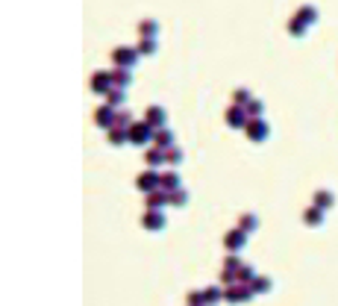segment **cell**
Masks as SVG:
<instances>
[{
	"mask_svg": "<svg viewBox=\"0 0 338 306\" xmlns=\"http://www.w3.org/2000/svg\"><path fill=\"white\" fill-rule=\"evenodd\" d=\"M253 297V289L247 286V282H235V286H227V292H223V300H230V303H247Z\"/></svg>",
	"mask_w": 338,
	"mask_h": 306,
	"instance_id": "cell-1",
	"label": "cell"
},
{
	"mask_svg": "<svg viewBox=\"0 0 338 306\" xmlns=\"http://www.w3.org/2000/svg\"><path fill=\"white\" fill-rule=\"evenodd\" d=\"M244 245H247V233L241 227H235V230H230V233L223 235V247H227L230 253H238Z\"/></svg>",
	"mask_w": 338,
	"mask_h": 306,
	"instance_id": "cell-2",
	"label": "cell"
},
{
	"mask_svg": "<svg viewBox=\"0 0 338 306\" xmlns=\"http://www.w3.org/2000/svg\"><path fill=\"white\" fill-rule=\"evenodd\" d=\"M141 227H144V230H162L165 227V215L159 209H147L144 212V218H141Z\"/></svg>",
	"mask_w": 338,
	"mask_h": 306,
	"instance_id": "cell-3",
	"label": "cell"
},
{
	"mask_svg": "<svg viewBox=\"0 0 338 306\" xmlns=\"http://www.w3.org/2000/svg\"><path fill=\"white\" fill-rule=\"evenodd\" d=\"M136 186L141 188V191H153L156 186H162V177L159 174H153V171H144V174L136 180Z\"/></svg>",
	"mask_w": 338,
	"mask_h": 306,
	"instance_id": "cell-4",
	"label": "cell"
},
{
	"mask_svg": "<svg viewBox=\"0 0 338 306\" xmlns=\"http://www.w3.org/2000/svg\"><path fill=\"white\" fill-rule=\"evenodd\" d=\"M303 224H306V227H321V224H324V209L312 203V206L303 212Z\"/></svg>",
	"mask_w": 338,
	"mask_h": 306,
	"instance_id": "cell-5",
	"label": "cell"
},
{
	"mask_svg": "<svg viewBox=\"0 0 338 306\" xmlns=\"http://www.w3.org/2000/svg\"><path fill=\"white\" fill-rule=\"evenodd\" d=\"M150 136H153V133H150V124H147V121L139 124V127H129V139L136 141V144H144Z\"/></svg>",
	"mask_w": 338,
	"mask_h": 306,
	"instance_id": "cell-6",
	"label": "cell"
},
{
	"mask_svg": "<svg viewBox=\"0 0 338 306\" xmlns=\"http://www.w3.org/2000/svg\"><path fill=\"white\" fill-rule=\"evenodd\" d=\"M165 203H171V194H165V191H147V209H159Z\"/></svg>",
	"mask_w": 338,
	"mask_h": 306,
	"instance_id": "cell-7",
	"label": "cell"
},
{
	"mask_svg": "<svg viewBox=\"0 0 338 306\" xmlns=\"http://www.w3.org/2000/svg\"><path fill=\"white\" fill-rule=\"evenodd\" d=\"M247 136L253 141H262L265 136H268V127L262 124V121H253V124H247Z\"/></svg>",
	"mask_w": 338,
	"mask_h": 306,
	"instance_id": "cell-8",
	"label": "cell"
},
{
	"mask_svg": "<svg viewBox=\"0 0 338 306\" xmlns=\"http://www.w3.org/2000/svg\"><path fill=\"white\" fill-rule=\"evenodd\" d=\"M250 289H253V294H265L274 289V282L268 280V277H262V274H256V280L250 282Z\"/></svg>",
	"mask_w": 338,
	"mask_h": 306,
	"instance_id": "cell-9",
	"label": "cell"
},
{
	"mask_svg": "<svg viewBox=\"0 0 338 306\" xmlns=\"http://www.w3.org/2000/svg\"><path fill=\"white\" fill-rule=\"evenodd\" d=\"M312 200H315V206H321V209H332L335 206V194H329V191H318Z\"/></svg>",
	"mask_w": 338,
	"mask_h": 306,
	"instance_id": "cell-10",
	"label": "cell"
},
{
	"mask_svg": "<svg viewBox=\"0 0 338 306\" xmlns=\"http://www.w3.org/2000/svg\"><path fill=\"white\" fill-rule=\"evenodd\" d=\"M227 124H230V127H244V112H241L238 106H233V109L227 112Z\"/></svg>",
	"mask_w": 338,
	"mask_h": 306,
	"instance_id": "cell-11",
	"label": "cell"
},
{
	"mask_svg": "<svg viewBox=\"0 0 338 306\" xmlns=\"http://www.w3.org/2000/svg\"><path fill=\"white\" fill-rule=\"evenodd\" d=\"M223 292H227V289H218V286L206 289V292H203V297H206V306H215L218 300H223Z\"/></svg>",
	"mask_w": 338,
	"mask_h": 306,
	"instance_id": "cell-12",
	"label": "cell"
},
{
	"mask_svg": "<svg viewBox=\"0 0 338 306\" xmlns=\"http://www.w3.org/2000/svg\"><path fill=\"white\" fill-rule=\"evenodd\" d=\"M238 227H241L244 233H253V230L259 227V218L256 215H241V218H238Z\"/></svg>",
	"mask_w": 338,
	"mask_h": 306,
	"instance_id": "cell-13",
	"label": "cell"
},
{
	"mask_svg": "<svg viewBox=\"0 0 338 306\" xmlns=\"http://www.w3.org/2000/svg\"><path fill=\"white\" fill-rule=\"evenodd\" d=\"M235 277H238V282H247V286H250V282L256 280V271L250 268V265H241V268L235 271Z\"/></svg>",
	"mask_w": 338,
	"mask_h": 306,
	"instance_id": "cell-14",
	"label": "cell"
},
{
	"mask_svg": "<svg viewBox=\"0 0 338 306\" xmlns=\"http://www.w3.org/2000/svg\"><path fill=\"white\" fill-rule=\"evenodd\" d=\"M132 59H136L132 50H124V47H118V50H115V62H118V65H132Z\"/></svg>",
	"mask_w": 338,
	"mask_h": 306,
	"instance_id": "cell-15",
	"label": "cell"
},
{
	"mask_svg": "<svg viewBox=\"0 0 338 306\" xmlns=\"http://www.w3.org/2000/svg\"><path fill=\"white\" fill-rule=\"evenodd\" d=\"M162 188L165 191H176V188H179V177L176 174H162Z\"/></svg>",
	"mask_w": 338,
	"mask_h": 306,
	"instance_id": "cell-16",
	"label": "cell"
},
{
	"mask_svg": "<svg viewBox=\"0 0 338 306\" xmlns=\"http://www.w3.org/2000/svg\"><path fill=\"white\" fill-rule=\"evenodd\" d=\"M186 306H206V297H203V292H188L186 294Z\"/></svg>",
	"mask_w": 338,
	"mask_h": 306,
	"instance_id": "cell-17",
	"label": "cell"
},
{
	"mask_svg": "<svg viewBox=\"0 0 338 306\" xmlns=\"http://www.w3.org/2000/svg\"><path fill=\"white\" fill-rule=\"evenodd\" d=\"M162 121H165V112L159 106H153L150 112H147V124H162Z\"/></svg>",
	"mask_w": 338,
	"mask_h": 306,
	"instance_id": "cell-18",
	"label": "cell"
},
{
	"mask_svg": "<svg viewBox=\"0 0 338 306\" xmlns=\"http://www.w3.org/2000/svg\"><path fill=\"white\" fill-rule=\"evenodd\" d=\"M106 82H109V77H106V74H97V77L92 80V89L94 92H106V89H109Z\"/></svg>",
	"mask_w": 338,
	"mask_h": 306,
	"instance_id": "cell-19",
	"label": "cell"
},
{
	"mask_svg": "<svg viewBox=\"0 0 338 306\" xmlns=\"http://www.w3.org/2000/svg\"><path fill=\"white\" fill-rule=\"evenodd\" d=\"M162 159H165V150H150L147 156H144V162L147 165H159Z\"/></svg>",
	"mask_w": 338,
	"mask_h": 306,
	"instance_id": "cell-20",
	"label": "cell"
},
{
	"mask_svg": "<svg viewBox=\"0 0 338 306\" xmlns=\"http://www.w3.org/2000/svg\"><path fill=\"white\" fill-rule=\"evenodd\" d=\"M168 194H171V203H174V206H186V191H179V188H176V191H168Z\"/></svg>",
	"mask_w": 338,
	"mask_h": 306,
	"instance_id": "cell-21",
	"label": "cell"
},
{
	"mask_svg": "<svg viewBox=\"0 0 338 306\" xmlns=\"http://www.w3.org/2000/svg\"><path fill=\"white\" fill-rule=\"evenodd\" d=\"M223 268H227V271H238V268H241V262H238V256H235V253H230V256L223 259Z\"/></svg>",
	"mask_w": 338,
	"mask_h": 306,
	"instance_id": "cell-22",
	"label": "cell"
},
{
	"mask_svg": "<svg viewBox=\"0 0 338 306\" xmlns=\"http://www.w3.org/2000/svg\"><path fill=\"white\" fill-rule=\"evenodd\" d=\"M179 159H183V153L179 150H174V147H165V162H179Z\"/></svg>",
	"mask_w": 338,
	"mask_h": 306,
	"instance_id": "cell-23",
	"label": "cell"
},
{
	"mask_svg": "<svg viewBox=\"0 0 338 306\" xmlns=\"http://www.w3.org/2000/svg\"><path fill=\"white\" fill-rule=\"evenodd\" d=\"M94 118H97V124H103V127H109V124H112V112H109V109H100Z\"/></svg>",
	"mask_w": 338,
	"mask_h": 306,
	"instance_id": "cell-24",
	"label": "cell"
},
{
	"mask_svg": "<svg viewBox=\"0 0 338 306\" xmlns=\"http://www.w3.org/2000/svg\"><path fill=\"white\" fill-rule=\"evenodd\" d=\"M124 139H129V133H121V129H112V136H109V141H112V144H121Z\"/></svg>",
	"mask_w": 338,
	"mask_h": 306,
	"instance_id": "cell-25",
	"label": "cell"
},
{
	"mask_svg": "<svg viewBox=\"0 0 338 306\" xmlns=\"http://www.w3.org/2000/svg\"><path fill=\"white\" fill-rule=\"evenodd\" d=\"M156 144H159V147H171V133H159V136H156Z\"/></svg>",
	"mask_w": 338,
	"mask_h": 306,
	"instance_id": "cell-26",
	"label": "cell"
},
{
	"mask_svg": "<svg viewBox=\"0 0 338 306\" xmlns=\"http://www.w3.org/2000/svg\"><path fill=\"white\" fill-rule=\"evenodd\" d=\"M141 33H144V35H147V33H156V24H147V21H144V24H141Z\"/></svg>",
	"mask_w": 338,
	"mask_h": 306,
	"instance_id": "cell-27",
	"label": "cell"
},
{
	"mask_svg": "<svg viewBox=\"0 0 338 306\" xmlns=\"http://www.w3.org/2000/svg\"><path fill=\"white\" fill-rule=\"evenodd\" d=\"M235 100H241V103H244V100H250V94H247V92H235Z\"/></svg>",
	"mask_w": 338,
	"mask_h": 306,
	"instance_id": "cell-28",
	"label": "cell"
}]
</instances>
